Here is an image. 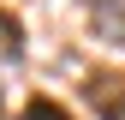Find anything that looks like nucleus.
<instances>
[{"instance_id": "1", "label": "nucleus", "mask_w": 125, "mask_h": 120, "mask_svg": "<svg viewBox=\"0 0 125 120\" xmlns=\"http://www.w3.org/2000/svg\"><path fill=\"white\" fill-rule=\"evenodd\" d=\"M83 102L101 120H125V72H89L83 78Z\"/></svg>"}, {"instance_id": "2", "label": "nucleus", "mask_w": 125, "mask_h": 120, "mask_svg": "<svg viewBox=\"0 0 125 120\" xmlns=\"http://www.w3.org/2000/svg\"><path fill=\"white\" fill-rule=\"evenodd\" d=\"M18 120H77V114H72V108H60L54 96H42V90H36V96L18 108Z\"/></svg>"}, {"instance_id": "3", "label": "nucleus", "mask_w": 125, "mask_h": 120, "mask_svg": "<svg viewBox=\"0 0 125 120\" xmlns=\"http://www.w3.org/2000/svg\"><path fill=\"white\" fill-rule=\"evenodd\" d=\"M101 30L113 42H125V0H107V6H101Z\"/></svg>"}, {"instance_id": "4", "label": "nucleus", "mask_w": 125, "mask_h": 120, "mask_svg": "<svg viewBox=\"0 0 125 120\" xmlns=\"http://www.w3.org/2000/svg\"><path fill=\"white\" fill-rule=\"evenodd\" d=\"M0 36H6V42H0V48H6L12 60L24 54V30H18V18H6V12H0Z\"/></svg>"}]
</instances>
